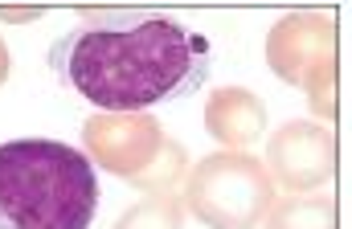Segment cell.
<instances>
[{
    "instance_id": "cell-1",
    "label": "cell",
    "mask_w": 352,
    "mask_h": 229,
    "mask_svg": "<svg viewBox=\"0 0 352 229\" xmlns=\"http://www.w3.org/2000/svg\"><path fill=\"white\" fill-rule=\"evenodd\" d=\"M209 41L156 8H82V25L62 33L50 66L98 111L131 115L184 98L209 78Z\"/></svg>"
},
{
    "instance_id": "cell-2",
    "label": "cell",
    "mask_w": 352,
    "mask_h": 229,
    "mask_svg": "<svg viewBox=\"0 0 352 229\" xmlns=\"http://www.w3.org/2000/svg\"><path fill=\"white\" fill-rule=\"evenodd\" d=\"M98 176L78 148L58 140L0 144V229H87Z\"/></svg>"
},
{
    "instance_id": "cell-3",
    "label": "cell",
    "mask_w": 352,
    "mask_h": 229,
    "mask_svg": "<svg viewBox=\"0 0 352 229\" xmlns=\"http://www.w3.org/2000/svg\"><path fill=\"white\" fill-rule=\"evenodd\" d=\"M274 205V180L263 160L213 152L197 160L184 184V209L209 229H254Z\"/></svg>"
},
{
    "instance_id": "cell-4",
    "label": "cell",
    "mask_w": 352,
    "mask_h": 229,
    "mask_svg": "<svg viewBox=\"0 0 352 229\" xmlns=\"http://www.w3.org/2000/svg\"><path fill=\"white\" fill-rule=\"evenodd\" d=\"M266 66L274 78L303 86L320 119H336V21L320 8L287 12L266 37Z\"/></svg>"
},
{
    "instance_id": "cell-5",
    "label": "cell",
    "mask_w": 352,
    "mask_h": 229,
    "mask_svg": "<svg viewBox=\"0 0 352 229\" xmlns=\"http://www.w3.org/2000/svg\"><path fill=\"white\" fill-rule=\"evenodd\" d=\"M82 144H87L90 164L135 184L156 164V155L164 152L168 135H164L160 119H152L148 111H131V115L102 111L82 123Z\"/></svg>"
},
{
    "instance_id": "cell-6",
    "label": "cell",
    "mask_w": 352,
    "mask_h": 229,
    "mask_svg": "<svg viewBox=\"0 0 352 229\" xmlns=\"http://www.w3.org/2000/svg\"><path fill=\"white\" fill-rule=\"evenodd\" d=\"M266 172L291 197L328 184L332 172H336V140H332V131L324 123H303V119L283 123L266 144Z\"/></svg>"
},
{
    "instance_id": "cell-7",
    "label": "cell",
    "mask_w": 352,
    "mask_h": 229,
    "mask_svg": "<svg viewBox=\"0 0 352 229\" xmlns=\"http://www.w3.org/2000/svg\"><path fill=\"white\" fill-rule=\"evenodd\" d=\"M205 131L226 148V152H242L250 144H258L266 131V107L263 98L246 86H226L205 102Z\"/></svg>"
},
{
    "instance_id": "cell-8",
    "label": "cell",
    "mask_w": 352,
    "mask_h": 229,
    "mask_svg": "<svg viewBox=\"0 0 352 229\" xmlns=\"http://www.w3.org/2000/svg\"><path fill=\"white\" fill-rule=\"evenodd\" d=\"M266 229H336V197H324V193L287 197L270 205Z\"/></svg>"
},
{
    "instance_id": "cell-9",
    "label": "cell",
    "mask_w": 352,
    "mask_h": 229,
    "mask_svg": "<svg viewBox=\"0 0 352 229\" xmlns=\"http://www.w3.org/2000/svg\"><path fill=\"white\" fill-rule=\"evenodd\" d=\"M184 221V201L176 193H152L140 205H131L115 229H180Z\"/></svg>"
},
{
    "instance_id": "cell-10",
    "label": "cell",
    "mask_w": 352,
    "mask_h": 229,
    "mask_svg": "<svg viewBox=\"0 0 352 229\" xmlns=\"http://www.w3.org/2000/svg\"><path fill=\"white\" fill-rule=\"evenodd\" d=\"M184 168H188V152H184L176 140H168V144H164V152L156 155V164L135 180V188H144L148 197H152V193H173L176 180L184 176Z\"/></svg>"
},
{
    "instance_id": "cell-11",
    "label": "cell",
    "mask_w": 352,
    "mask_h": 229,
    "mask_svg": "<svg viewBox=\"0 0 352 229\" xmlns=\"http://www.w3.org/2000/svg\"><path fill=\"white\" fill-rule=\"evenodd\" d=\"M41 8H0V21H37Z\"/></svg>"
},
{
    "instance_id": "cell-12",
    "label": "cell",
    "mask_w": 352,
    "mask_h": 229,
    "mask_svg": "<svg viewBox=\"0 0 352 229\" xmlns=\"http://www.w3.org/2000/svg\"><path fill=\"white\" fill-rule=\"evenodd\" d=\"M4 78H8V45L0 41V86H4Z\"/></svg>"
}]
</instances>
